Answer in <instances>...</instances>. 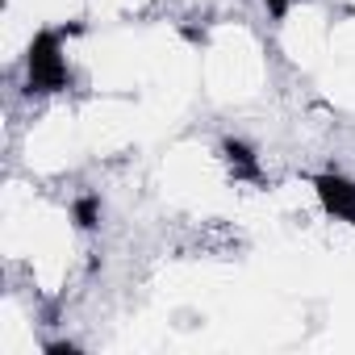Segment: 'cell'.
Masks as SVG:
<instances>
[{
    "label": "cell",
    "mask_w": 355,
    "mask_h": 355,
    "mask_svg": "<svg viewBox=\"0 0 355 355\" xmlns=\"http://www.w3.org/2000/svg\"><path fill=\"white\" fill-rule=\"evenodd\" d=\"M222 155H226V167H230L234 180H259V163H255V150H251L247 142L226 138V142H222Z\"/></svg>",
    "instance_id": "obj_3"
},
{
    "label": "cell",
    "mask_w": 355,
    "mask_h": 355,
    "mask_svg": "<svg viewBox=\"0 0 355 355\" xmlns=\"http://www.w3.org/2000/svg\"><path fill=\"white\" fill-rule=\"evenodd\" d=\"M76 343H46V355H76Z\"/></svg>",
    "instance_id": "obj_5"
},
{
    "label": "cell",
    "mask_w": 355,
    "mask_h": 355,
    "mask_svg": "<svg viewBox=\"0 0 355 355\" xmlns=\"http://www.w3.org/2000/svg\"><path fill=\"white\" fill-rule=\"evenodd\" d=\"M71 218H76L80 230H92V226L101 222V201H96V197H80L76 209H71Z\"/></svg>",
    "instance_id": "obj_4"
},
{
    "label": "cell",
    "mask_w": 355,
    "mask_h": 355,
    "mask_svg": "<svg viewBox=\"0 0 355 355\" xmlns=\"http://www.w3.org/2000/svg\"><path fill=\"white\" fill-rule=\"evenodd\" d=\"M26 67H30V88L34 92H59V88L71 84V71L63 63V51H59V34H51V30H42L30 42Z\"/></svg>",
    "instance_id": "obj_1"
},
{
    "label": "cell",
    "mask_w": 355,
    "mask_h": 355,
    "mask_svg": "<svg viewBox=\"0 0 355 355\" xmlns=\"http://www.w3.org/2000/svg\"><path fill=\"white\" fill-rule=\"evenodd\" d=\"M313 189H318V201H322L326 214L355 226V184L351 180H343V175H318Z\"/></svg>",
    "instance_id": "obj_2"
},
{
    "label": "cell",
    "mask_w": 355,
    "mask_h": 355,
    "mask_svg": "<svg viewBox=\"0 0 355 355\" xmlns=\"http://www.w3.org/2000/svg\"><path fill=\"white\" fill-rule=\"evenodd\" d=\"M263 5H268V13H272V17H284L293 0H263Z\"/></svg>",
    "instance_id": "obj_6"
}]
</instances>
